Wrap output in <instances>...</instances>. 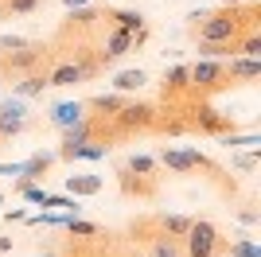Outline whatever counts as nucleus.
I'll list each match as a JSON object with an SVG mask.
<instances>
[{
  "instance_id": "nucleus-15",
  "label": "nucleus",
  "mask_w": 261,
  "mask_h": 257,
  "mask_svg": "<svg viewBox=\"0 0 261 257\" xmlns=\"http://www.w3.org/2000/svg\"><path fill=\"white\" fill-rule=\"evenodd\" d=\"M144 86H148V74H144L141 66H137V70L113 74V90H117V94H137V90H144Z\"/></svg>"
},
{
  "instance_id": "nucleus-9",
  "label": "nucleus",
  "mask_w": 261,
  "mask_h": 257,
  "mask_svg": "<svg viewBox=\"0 0 261 257\" xmlns=\"http://www.w3.org/2000/svg\"><path fill=\"white\" fill-rule=\"evenodd\" d=\"M226 74H230V86L257 82V78H261V59H253V55H230Z\"/></svg>"
},
{
  "instance_id": "nucleus-14",
  "label": "nucleus",
  "mask_w": 261,
  "mask_h": 257,
  "mask_svg": "<svg viewBox=\"0 0 261 257\" xmlns=\"http://www.w3.org/2000/svg\"><path fill=\"white\" fill-rule=\"evenodd\" d=\"M101 187H106V179L101 175H66V195H98Z\"/></svg>"
},
{
  "instance_id": "nucleus-11",
  "label": "nucleus",
  "mask_w": 261,
  "mask_h": 257,
  "mask_svg": "<svg viewBox=\"0 0 261 257\" xmlns=\"http://www.w3.org/2000/svg\"><path fill=\"white\" fill-rule=\"evenodd\" d=\"M47 94V66H39V70H28V74H20V82H12V97H43Z\"/></svg>"
},
{
  "instance_id": "nucleus-23",
  "label": "nucleus",
  "mask_w": 261,
  "mask_h": 257,
  "mask_svg": "<svg viewBox=\"0 0 261 257\" xmlns=\"http://www.w3.org/2000/svg\"><path fill=\"white\" fill-rule=\"evenodd\" d=\"M0 20H8V8H4V0H0Z\"/></svg>"
},
{
  "instance_id": "nucleus-16",
  "label": "nucleus",
  "mask_w": 261,
  "mask_h": 257,
  "mask_svg": "<svg viewBox=\"0 0 261 257\" xmlns=\"http://www.w3.org/2000/svg\"><path fill=\"white\" fill-rule=\"evenodd\" d=\"M156 222H160V230L168 238H184L187 226H191V218H187V214H156Z\"/></svg>"
},
{
  "instance_id": "nucleus-2",
  "label": "nucleus",
  "mask_w": 261,
  "mask_h": 257,
  "mask_svg": "<svg viewBox=\"0 0 261 257\" xmlns=\"http://www.w3.org/2000/svg\"><path fill=\"white\" fill-rule=\"evenodd\" d=\"M160 164H156V156H125V160L117 164V187L125 199H137V203H152L156 195H160Z\"/></svg>"
},
{
  "instance_id": "nucleus-7",
  "label": "nucleus",
  "mask_w": 261,
  "mask_h": 257,
  "mask_svg": "<svg viewBox=\"0 0 261 257\" xmlns=\"http://www.w3.org/2000/svg\"><path fill=\"white\" fill-rule=\"evenodd\" d=\"M101 16H106L109 23H117L121 32H129L133 43H137V51H141L144 43H148V35H152V23H148V16H141L137 8H101Z\"/></svg>"
},
{
  "instance_id": "nucleus-24",
  "label": "nucleus",
  "mask_w": 261,
  "mask_h": 257,
  "mask_svg": "<svg viewBox=\"0 0 261 257\" xmlns=\"http://www.w3.org/2000/svg\"><path fill=\"white\" fill-rule=\"evenodd\" d=\"M4 82H8V78H4V74H0V86H4Z\"/></svg>"
},
{
  "instance_id": "nucleus-22",
  "label": "nucleus",
  "mask_w": 261,
  "mask_h": 257,
  "mask_svg": "<svg viewBox=\"0 0 261 257\" xmlns=\"http://www.w3.org/2000/svg\"><path fill=\"white\" fill-rule=\"evenodd\" d=\"M66 8H82V4H86V0H63Z\"/></svg>"
},
{
  "instance_id": "nucleus-12",
  "label": "nucleus",
  "mask_w": 261,
  "mask_h": 257,
  "mask_svg": "<svg viewBox=\"0 0 261 257\" xmlns=\"http://www.w3.org/2000/svg\"><path fill=\"white\" fill-rule=\"evenodd\" d=\"M82 117H86V106H82V101H59V106H51V113H47V125H55L63 133V128L78 125Z\"/></svg>"
},
{
  "instance_id": "nucleus-1",
  "label": "nucleus",
  "mask_w": 261,
  "mask_h": 257,
  "mask_svg": "<svg viewBox=\"0 0 261 257\" xmlns=\"http://www.w3.org/2000/svg\"><path fill=\"white\" fill-rule=\"evenodd\" d=\"M66 234V230H63ZM133 238L101 230V234H66L51 238L47 246H39V257H129L133 253Z\"/></svg>"
},
{
  "instance_id": "nucleus-20",
  "label": "nucleus",
  "mask_w": 261,
  "mask_h": 257,
  "mask_svg": "<svg viewBox=\"0 0 261 257\" xmlns=\"http://www.w3.org/2000/svg\"><path fill=\"white\" fill-rule=\"evenodd\" d=\"M238 222L257 226V222H261V211H253V207H242V211H238Z\"/></svg>"
},
{
  "instance_id": "nucleus-5",
  "label": "nucleus",
  "mask_w": 261,
  "mask_h": 257,
  "mask_svg": "<svg viewBox=\"0 0 261 257\" xmlns=\"http://www.w3.org/2000/svg\"><path fill=\"white\" fill-rule=\"evenodd\" d=\"M47 63H51V43H43V39H23L12 51H0V74L4 78H20Z\"/></svg>"
},
{
  "instance_id": "nucleus-21",
  "label": "nucleus",
  "mask_w": 261,
  "mask_h": 257,
  "mask_svg": "<svg viewBox=\"0 0 261 257\" xmlns=\"http://www.w3.org/2000/svg\"><path fill=\"white\" fill-rule=\"evenodd\" d=\"M0 253H12V238H4V234H0Z\"/></svg>"
},
{
  "instance_id": "nucleus-4",
  "label": "nucleus",
  "mask_w": 261,
  "mask_h": 257,
  "mask_svg": "<svg viewBox=\"0 0 261 257\" xmlns=\"http://www.w3.org/2000/svg\"><path fill=\"white\" fill-rule=\"evenodd\" d=\"M187 106L179 109L184 113V128L187 133H203V137H222V133H234V117L215 109L211 101H199V97H184Z\"/></svg>"
},
{
  "instance_id": "nucleus-25",
  "label": "nucleus",
  "mask_w": 261,
  "mask_h": 257,
  "mask_svg": "<svg viewBox=\"0 0 261 257\" xmlns=\"http://www.w3.org/2000/svg\"><path fill=\"white\" fill-rule=\"evenodd\" d=\"M226 4H242V0H226Z\"/></svg>"
},
{
  "instance_id": "nucleus-10",
  "label": "nucleus",
  "mask_w": 261,
  "mask_h": 257,
  "mask_svg": "<svg viewBox=\"0 0 261 257\" xmlns=\"http://www.w3.org/2000/svg\"><path fill=\"white\" fill-rule=\"evenodd\" d=\"M187 82H191L187 63L172 66V70H164V78H160V97H164V101H184V97H187Z\"/></svg>"
},
{
  "instance_id": "nucleus-3",
  "label": "nucleus",
  "mask_w": 261,
  "mask_h": 257,
  "mask_svg": "<svg viewBox=\"0 0 261 257\" xmlns=\"http://www.w3.org/2000/svg\"><path fill=\"white\" fill-rule=\"evenodd\" d=\"M226 246H230V238L207 218H191L187 234L179 238V253L184 257H226Z\"/></svg>"
},
{
  "instance_id": "nucleus-8",
  "label": "nucleus",
  "mask_w": 261,
  "mask_h": 257,
  "mask_svg": "<svg viewBox=\"0 0 261 257\" xmlns=\"http://www.w3.org/2000/svg\"><path fill=\"white\" fill-rule=\"evenodd\" d=\"M109 144L106 140H74V144H59V152H55V156H59V160H66V164H74V160H106L109 156Z\"/></svg>"
},
{
  "instance_id": "nucleus-18",
  "label": "nucleus",
  "mask_w": 261,
  "mask_h": 257,
  "mask_svg": "<svg viewBox=\"0 0 261 257\" xmlns=\"http://www.w3.org/2000/svg\"><path fill=\"white\" fill-rule=\"evenodd\" d=\"M230 164H234L238 171H253L261 164V144H253L250 152H234V160H230Z\"/></svg>"
},
{
  "instance_id": "nucleus-19",
  "label": "nucleus",
  "mask_w": 261,
  "mask_h": 257,
  "mask_svg": "<svg viewBox=\"0 0 261 257\" xmlns=\"http://www.w3.org/2000/svg\"><path fill=\"white\" fill-rule=\"evenodd\" d=\"M4 8H8V16H28L39 8V0H4Z\"/></svg>"
},
{
  "instance_id": "nucleus-13",
  "label": "nucleus",
  "mask_w": 261,
  "mask_h": 257,
  "mask_svg": "<svg viewBox=\"0 0 261 257\" xmlns=\"http://www.w3.org/2000/svg\"><path fill=\"white\" fill-rule=\"evenodd\" d=\"M55 160H59V156H55V152H35L32 160H23V164H20V175H16V179H28V183H35V179H43L47 171L55 168Z\"/></svg>"
},
{
  "instance_id": "nucleus-6",
  "label": "nucleus",
  "mask_w": 261,
  "mask_h": 257,
  "mask_svg": "<svg viewBox=\"0 0 261 257\" xmlns=\"http://www.w3.org/2000/svg\"><path fill=\"white\" fill-rule=\"evenodd\" d=\"M187 97H199V101H211L218 90H226L230 86V74H226V63L222 59H199V63L187 66Z\"/></svg>"
},
{
  "instance_id": "nucleus-17",
  "label": "nucleus",
  "mask_w": 261,
  "mask_h": 257,
  "mask_svg": "<svg viewBox=\"0 0 261 257\" xmlns=\"http://www.w3.org/2000/svg\"><path fill=\"white\" fill-rule=\"evenodd\" d=\"M226 257H261V246L253 242V238L242 234L238 242H230V246H226Z\"/></svg>"
}]
</instances>
